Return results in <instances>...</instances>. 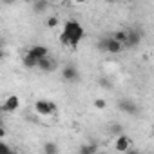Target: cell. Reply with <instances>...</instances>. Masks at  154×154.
<instances>
[{
	"label": "cell",
	"mask_w": 154,
	"mask_h": 154,
	"mask_svg": "<svg viewBox=\"0 0 154 154\" xmlns=\"http://www.w3.org/2000/svg\"><path fill=\"white\" fill-rule=\"evenodd\" d=\"M84 38V29L82 26L76 22V20H69L65 22V27L60 35V42L69 45V47H76V44H78L80 40Z\"/></svg>",
	"instance_id": "obj_1"
},
{
	"label": "cell",
	"mask_w": 154,
	"mask_h": 154,
	"mask_svg": "<svg viewBox=\"0 0 154 154\" xmlns=\"http://www.w3.org/2000/svg\"><path fill=\"white\" fill-rule=\"evenodd\" d=\"M98 47L103 49V51H107V53H111V54H116V53H120V51L123 49V44L118 42L114 36H111V38L100 40V42H98Z\"/></svg>",
	"instance_id": "obj_2"
},
{
	"label": "cell",
	"mask_w": 154,
	"mask_h": 154,
	"mask_svg": "<svg viewBox=\"0 0 154 154\" xmlns=\"http://www.w3.org/2000/svg\"><path fill=\"white\" fill-rule=\"evenodd\" d=\"M56 111H58V107H56V103H53V102L38 100V102L35 103V112L40 114V116H51V114H54Z\"/></svg>",
	"instance_id": "obj_3"
},
{
	"label": "cell",
	"mask_w": 154,
	"mask_h": 154,
	"mask_svg": "<svg viewBox=\"0 0 154 154\" xmlns=\"http://www.w3.org/2000/svg\"><path fill=\"white\" fill-rule=\"evenodd\" d=\"M62 76H63V80L65 82H78V78H80V72H78V69H76V65H65L63 69H62Z\"/></svg>",
	"instance_id": "obj_4"
},
{
	"label": "cell",
	"mask_w": 154,
	"mask_h": 154,
	"mask_svg": "<svg viewBox=\"0 0 154 154\" xmlns=\"http://www.w3.org/2000/svg\"><path fill=\"white\" fill-rule=\"evenodd\" d=\"M118 107H120V111L125 112V114H138V105H136L132 100H129V98H122V100L118 102Z\"/></svg>",
	"instance_id": "obj_5"
},
{
	"label": "cell",
	"mask_w": 154,
	"mask_h": 154,
	"mask_svg": "<svg viewBox=\"0 0 154 154\" xmlns=\"http://www.w3.org/2000/svg\"><path fill=\"white\" fill-rule=\"evenodd\" d=\"M131 149V138L125 136V134H120L116 136V141H114V150L118 152H127Z\"/></svg>",
	"instance_id": "obj_6"
},
{
	"label": "cell",
	"mask_w": 154,
	"mask_h": 154,
	"mask_svg": "<svg viewBox=\"0 0 154 154\" xmlns=\"http://www.w3.org/2000/svg\"><path fill=\"white\" fill-rule=\"evenodd\" d=\"M18 107H20L18 96H8L6 102L2 103V111H6V112H15V111H18Z\"/></svg>",
	"instance_id": "obj_7"
},
{
	"label": "cell",
	"mask_w": 154,
	"mask_h": 154,
	"mask_svg": "<svg viewBox=\"0 0 154 154\" xmlns=\"http://www.w3.org/2000/svg\"><path fill=\"white\" fill-rule=\"evenodd\" d=\"M140 44H141V33H140V31H136V29H131V31H129V36H127L125 45H127V47H138Z\"/></svg>",
	"instance_id": "obj_8"
},
{
	"label": "cell",
	"mask_w": 154,
	"mask_h": 154,
	"mask_svg": "<svg viewBox=\"0 0 154 154\" xmlns=\"http://www.w3.org/2000/svg\"><path fill=\"white\" fill-rule=\"evenodd\" d=\"M38 69H42V71H45V72H51V71H54V69H56V62L47 54L45 58L38 60Z\"/></svg>",
	"instance_id": "obj_9"
},
{
	"label": "cell",
	"mask_w": 154,
	"mask_h": 154,
	"mask_svg": "<svg viewBox=\"0 0 154 154\" xmlns=\"http://www.w3.org/2000/svg\"><path fill=\"white\" fill-rule=\"evenodd\" d=\"M29 53H31L36 60H42V58H45V56L49 54V49H47L45 45H33V47L29 49Z\"/></svg>",
	"instance_id": "obj_10"
},
{
	"label": "cell",
	"mask_w": 154,
	"mask_h": 154,
	"mask_svg": "<svg viewBox=\"0 0 154 154\" xmlns=\"http://www.w3.org/2000/svg\"><path fill=\"white\" fill-rule=\"evenodd\" d=\"M22 63H24V67H29V69H33V67H38V60L27 51L26 54H24V58H22Z\"/></svg>",
	"instance_id": "obj_11"
},
{
	"label": "cell",
	"mask_w": 154,
	"mask_h": 154,
	"mask_svg": "<svg viewBox=\"0 0 154 154\" xmlns=\"http://www.w3.org/2000/svg\"><path fill=\"white\" fill-rule=\"evenodd\" d=\"M118 42H122L123 45H125V42H127V36H129V31H123V29H120V31H114V35H112Z\"/></svg>",
	"instance_id": "obj_12"
},
{
	"label": "cell",
	"mask_w": 154,
	"mask_h": 154,
	"mask_svg": "<svg viewBox=\"0 0 154 154\" xmlns=\"http://www.w3.org/2000/svg\"><path fill=\"white\" fill-rule=\"evenodd\" d=\"M44 152H45V154H56V152H58V145L49 141V143L44 145Z\"/></svg>",
	"instance_id": "obj_13"
},
{
	"label": "cell",
	"mask_w": 154,
	"mask_h": 154,
	"mask_svg": "<svg viewBox=\"0 0 154 154\" xmlns=\"http://www.w3.org/2000/svg\"><path fill=\"white\" fill-rule=\"evenodd\" d=\"M45 9H47V2H45V0H36V2H35V13H42Z\"/></svg>",
	"instance_id": "obj_14"
},
{
	"label": "cell",
	"mask_w": 154,
	"mask_h": 154,
	"mask_svg": "<svg viewBox=\"0 0 154 154\" xmlns=\"http://www.w3.org/2000/svg\"><path fill=\"white\" fill-rule=\"evenodd\" d=\"M109 131H111V134H114V136H120V134H123V129H122V125H120V123H111Z\"/></svg>",
	"instance_id": "obj_15"
},
{
	"label": "cell",
	"mask_w": 154,
	"mask_h": 154,
	"mask_svg": "<svg viewBox=\"0 0 154 154\" xmlns=\"http://www.w3.org/2000/svg\"><path fill=\"white\" fill-rule=\"evenodd\" d=\"M96 150H98L96 145H84V147H80V152H82V154H93V152H96Z\"/></svg>",
	"instance_id": "obj_16"
},
{
	"label": "cell",
	"mask_w": 154,
	"mask_h": 154,
	"mask_svg": "<svg viewBox=\"0 0 154 154\" xmlns=\"http://www.w3.org/2000/svg\"><path fill=\"white\" fill-rule=\"evenodd\" d=\"M93 105H94V109H98V111H103V109L107 107V102H105L103 98H96Z\"/></svg>",
	"instance_id": "obj_17"
},
{
	"label": "cell",
	"mask_w": 154,
	"mask_h": 154,
	"mask_svg": "<svg viewBox=\"0 0 154 154\" xmlns=\"http://www.w3.org/2000/svg\"><path fill=\"white\" fill-rule=\"evenodd\" d=\"M45 24H47V27H49V29H54V27H56L60 22H58V17H49Z\"/></svg>",
	"instance_id": "obj_18"
},
{
	"label": "cell",
	"mask_w": 154,
	"mask_h": 154,
	"mask_svg": "<svg viewBox=\"0 0 154 154\" xmlns=\"http://www.w3.org/2000/svg\"><path fill=\"white\" fill-rule=\"evenodd\" d=\"M15 0H4V4H13Z\"/></svg>",
	"instance_id": "obj_19"
},
{
	"label": "cell",
	"mask_w": 154,
	"mask_h": 154,
	"mask_svg": "<svg viewBox=\"0 0 154 154\" xmlns=\"http://www.w3.org/2000/svg\"><path fill=\"white\" fill-rule=\"evenodd\" d=\"M76 2H78V4H84V2H87V0H76Z\"/></svg>",
	"instance_id": "obj_20"
},
{
	"label": "cell",
	"mask_w": 154,
	"mask_h": 154,
	"mask_svg": "<svg viewBox=\"0 0 154 154\" xmlns=\"http://www.w3.org/2000/svg\"><path fill=\"white\" fill-rule=\"evenodd\" d=\"M107 2H109V4H114V2H118V0H107Z\"/></svg>",
	"instance_id": "obj_21"
},
{
	"label": "cell",
	"mask_w": 154,
	"mask_h": 154,
	"mask_svg": "<svg viewBox=\"0 0 154 154\" xmlns=\"http://www.w3.org/2000/svg\"><path fill=\"white\" fill-rule=\"evenodd\" d=\"M53 2H62V0H53Z\"/></svg>",
	"instance_id": "obj_22"
},
{
	"label": "cell",
	"mask_w": 154,
	"mask_h": 154,
	"mask_svg": "<svg viewBox=\"0 0 154 154\" xmlns=\"http://www.w3.org/2000/svg\"><path fill=\"white\" fill-rule=\"evenodd\" d=\"M152 131H154V125H152Z\"/></svg>",
	"instance_id": "obj_23"
}]
</instances>
